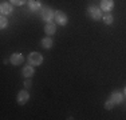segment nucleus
Returning <instances> with one entry per match:
<instances>
[{
    "label": "nucleus",
    "instance_id": "obj_1",
    "mask_svg": "<svg viewBox=\"0 0 126 120\" xmlns=\"http://www.w3.org/2000/svg\"><path fill=\"white\" fill-rule=\"evenodd\" d=\"M40 17L44 20V22L50 23L52 22L54 19H55V11H52L50 7H47V5H43L40 10Z\"/></svg>",
    "mask_w": 126,
    "mask_h": 120
},
{
    "label": "nucleus",
    "instance_id": "obj_2",
    "mask_svg": "<svg viewBox=\"0 0 126 120\" xmlns=\"http://www.w3.org/2000/svg\"><path fill=\"white\" fill-rule=\"evenodd\" d=\"M43 63V55L39 52H31L28 55V64L34 65V67H38Z\"/></svg>",
    "mask_w": 126,
    "mask_h": 120
},
{
    "label": "nucleus",
    "instance_id": "obj_3",
    "mask_svg": "<svg viewBox=\"0 0 126 120\" xmlns=\"http://www.w3.org/2000/svg\"><path fill=\"white\" fill-rule=\"evenodd\" d=\"M87 12H89V16L94 20H99L103 17L102 16V10L99 7H95V5H90L87 8Z\"/></svg>",
    "mask_w": 126,
    "mask_h": 120
},
{
    "label": "nucleus",
    "instance_id": "obj_4",
    "mask_svg": "<svg viewBox=\"0 0 126 120\" xmlns=\"http://www.w3.org/2000/svg\"><path fill=\"white\" fill-rule=\"evenodd\" d=\"M54 20L62 27H64L66 24L68 23V17H67V15H66L63 11H55V19Z\"/></svg>",
    "mask_w": 126,
    "mask_h": 120
},
{
    "label": "nucleus",
    "instance_id": "obj_5",
    "mask_svg": "<svg viewBox=\"0 0 126 120\" xmlns=\"http://www.w3.org/2000/svg\"><path fill=\"white\" fill-rule=\"evenodd\" d=\"M28 100H30V94L26 91V89H22V91L17 92L16 101H17V104H19V106H24Z\"/></svg>",
    "mask_w": 126,
    "mask_h": 120
},
{
    "label": "nucleus",
    "instance_id": "obj_6",
    "mask_svg": "<svg viewBox=\"0 0 126 120\" xmlns=\"http://www.w3.org/2000/svg\"><path fill=\"white\" fill-rule=\"evenodd\" d=\"M12 3H8V1H3L0 4V13L7 16V15H11L14 11V7H12Z\"/></svg>",
    "mask_w": 126,
    "mask_h": 120
},
{
    "label": "nucleus",
    "instance_id": "obj_7",
    "mask_svg": "<svg viewBox=\"0 0 126 120\" xmlns=\"http://www.w3.org/2000/svg\"><path fill=\"white\" fill-rule=\"evenodd\" d=\"M10 61H11L12 65H20V64H23V61H24V56H23L20 52H15L10 56Z\"/></svg>",
    "mask_w": 126,
    "mask_h": 120
},
{
    "label": "nucleus",
    "instance_id": "obj_8",
    "mask_svg": "<svg viewBox=\"0 0 126 120\" xmlns=\"http://www.w3.org/2000/svg\"><path fill=\"white\" fill-rule=\"evenodd\" d=\"M27 4H28V10L32 11V12L40 11L42 7H43V5L40 4V1H39V0H28V1H27Z\"/></svg>",
    "mask_w": 126,
    "mask_h": 120
},
{
    "label": "nucleus",
    "instance_id": "obj_9",
    "mask_svg": "<svg viewBox=\"0 0 126 120\" xmlns=\"http://www.w3.org/2000/svg\"><path fill=\"white\" fill-rule=\"evenodd\" d=\"M114 7V0H101V10L105 12H110Z\"/></svg>",
    "mask_w": 126,
    "mask_h": 120
},
{
    "label": "nucleus",
    "instance_id": "obj_10",
    "mask_svg": "<svg viewBox=\"0 0 126 120\" xmlns=\"http://www.w3.org/2000/svg\"><path fill=\"white\" fill-rule=\"evenodd\" d=\"M124 94H121L119 91H114L111 95H110V99H111V101L114 104H121L122 101H124Z\"/></svg>",
    "mask_w": 126,
    "mask_h": 120
},
{
    "label": "nucleus",
    "instance_id": "obj_11",
    "mask_svg": "<svg viewBox=\"0 0 126 120\" xmlns=\"http://www.w3.org/2000/svg\"><path fill=\"white\" fill-rule=\"evenodd\" d=\"M44 32H46V35H47V36H52V35H55V32H56V25H55V24H54L52 22L47 23L46 25H44Z\"/></svg>",
    "mask_w": 126,
    "mask_h": 120
},
{
    "label": "nucleus",
    "instance_id": "obj_12",
    "mask_svg": "<svg viewBox=\"0 0 126 120\" xmlns=\"http://www.w3.org/2000/svg\"><path fill=\"white\" fill-rule=\"evenodd\" d=\"M22 72H23V76L24 77H32L35 73V68H34V65L28 64V65H24V67H23Z\"/></svg>",
    "mask_w": 126,
    "mask_h": 120
},
{
    "label": "nucleus",
    "instance_id": "obj_13",
    "mask_svg": "<svg viewBox=\"0 0 126 120\" xmlns=\"http://www.w3.org/2000/svg\"><path fill=\"white\" fill-rule=\"evenodd\" d=\"M40 44H42V47H43V48L50 49V48L54 46V41H52V39H51V36H46V37H43L40 40Z\"/></svg>",
    "mask_w": 126,
    "mask_h": 120
},
{
    "label": "nucleus",
    "instance_id": "obj_14",
    "mask_svg": "<svg viewBox=\"0 0 126 120\" xmlns=\"http://www.w3.org/2000/svg\"><path fill=\"white\" fill-rule=\"evenodd\" d=\"M102 20H103V23L106 24V25H111L113 22H114V16L110 13V12H106V13H105V16L102 17Z\"/></svg>",
    "mask_w": 126,
    "mask_h": 120
},
{
    "label": "nucleus",
    "instance_id": "obj_15",
    "mask_svg": "<svg viewBox=\"0 0 126 120\" xmlns=\"http://www.w3.org/2000/svg\"><path fill=\"white\" fill-rule=\"evenodd\" d=\"M7 25H8V20H7V17H5L4 15H1V17H0V28L4 29Z\"/></svg>",
    "mask_w": 126,
    "mask_h": 120
},
{
    "label": "nucleus",
    "instance_id": "obj_16",
    "mask_svg": "<svg viewBox=\"0 0 126 120\" xmlns=\"http://www.w3.org/2000/svg\"><path fill=\"white\" fill-rule=\"evenodd\" d=\"M114 106H115V104L111 101V99H109V100L105 101V109H107V111H111L114 108Z\"/></svg>",
    "mask_w": 126,
    "mask_h": 120
},
{
    "label": "nucleus",
    "instance_id": "obj_17",
    "mask_svg": "<svg viewBox=\"0 0 126 120\" xmlns=\"http://www.w3.org/2000/svg\"><path fill=\"white\" fill-rule=\"evenodd\" d=\"M10 3H12L14 5H24L26 3H27V0H10Z\"/></svg>",
    "mask_w": 126,
    "mask_h": 120
},
{
    "label": "nucleus",
    "instance_id": "obj_18",
    "mask_svg": "<svg viewBox=\"0 0 126 120\" xmlns=\"http://www.w3.org/2000/svg\"><path fill=\"white\" fill-rule=\"evenodd\" d=\"M31 85H32L31 77H26V80H24V88L28 89V88H31Z\"/></svg>",
    "mask_w": 126,
    "mask_h": 120
},
{
    "label": "nucleus",
    "instance_id": "obj_19",
    "mask_svg": "<svg viewBox=\"0 0 126 120\" xmlns=\"http://www.w3.org/2000/svg\"><path fill=\"white\" fill-rule=\"evenodd\" d=\"M125 96H126V88H125Z\"/></svg>",
    "mask_w": 126,
    "mask_h": 120
}]
</instances>
